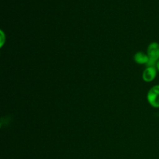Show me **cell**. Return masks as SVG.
I'll use <instances>...</instances> for the list:
<instances>
[{"label": "cell", "instance_id": "1", "mask_svg": "<svg viewBox=\"0 0 159 159\" xmlns=\"http://www.w3.org/2000/svg\"><path fill=\"white\" fill-rule=\"evenodd\" d=\"M148 102L152 107L159 108V85L150 89L147 95Z\"/></svg>", "mask_w": 159, "mask_h": 159}, {"label": "cell", "instance_id": "3", "mask_svg": "<svg viewBox=\"0 0 159 159\" xmlns=\"http://www.w3.org/2000/svg\"><path fill=\"white\" fill-rule=\"evenodd\" d=\"M156 67H148L143 71L142 78L143 80L146 82H151L155 79L157 75Z\"/></svg>", "mask_w": 159, "mask_h": 159}, {"label": "cell", "instance_id": "2", "mask_svg": "<svg viewBox=\"0 0 159 159\" xmlns=\"http://www.w3.org/2000/svg\"><path fill=\"white\" fill-rule=\"evenodd\" d=\"M147 54L149 60L158 63L159 60V43L157 42H152L148 47Z\"/></svg>", "mask_w": 159, "mask_h": 159}, {"label": "cell", "instance_id": "5", "mask_svg": "<svg viewBox=\"0 0 159 159\" xmlns=\"http://www.w3.org/2000/svg\"><path fill=\"white\" fill-rule=\"evenodd\" d=\"M1 43H0V46L2 47L3 44H4L5 43V34L4 33H3V31L2 30L1 31Z\"/></svg>", "mask_w": 159, "mask_h": 159}, {"label": "cell", "instance_id": "4", "mask_svg": "<svg viewBox=\"0 0 159 159\" xmlns=\"http://www.w3.org/2000/svg\"><path fill=\"white\" fill-rule=\"evenodd\" d=\"M134 61L138 65H145L148 63L149 60V57L147 54L143 52H138L134 56Z\"/></svg>", "mask_w": 159, "mask_h": 159}, {"label": "cell", "instance_id": "6", "mask_svg": "<svg viewBox=\"0 0 159 159\" xmlns=\"http://www.w3.org/2000/svg\"><path fill=\"white\" fill-rule=\"evenodd\" d=\"M156 68H157V69H158V71H159V60H158V63H157V65H156Z\"/></svg>", "mask_w": 159, "mask_h": 159}]
</instances>
